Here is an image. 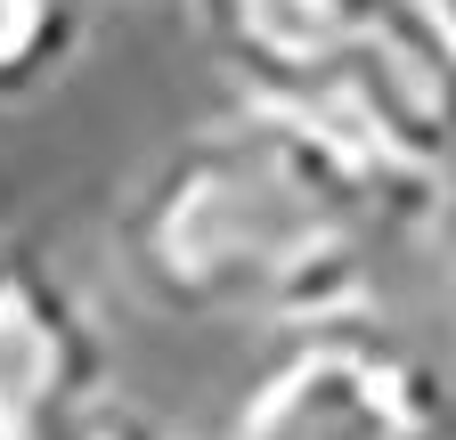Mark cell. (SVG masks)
I'll use <instances>...</instances> for the list:
<instances>
[{
    "mask_svg": "<svg viewBox=\"0 0 456 440\" xmlns=\"http://www.w3.org/2000/svg\"><path fill=\"white\" fill-rule=\"evenodd\" d=\"M448 212L383 180L359 147L228 98L139 163L114 204L123 286L180 326L310 335L383 302V269L424 245Z\"/></svg>",
    "mask_w": 456,
    "mask_h": 440,
    "instance_id": "1",
    "label": "cell"
},
{
    "mask_svg": "<svg viewBox=\"0 0 456 440\" xmlns=\"http://www.w3.org/2000/svg\"><path fill=\"white\" fill-rule=\"evenodd\" d=\"M440 9H448V25H456V0H440Z\"/></svg>",
    "mask_w": 456,
    "mask_h": 440,
    "instance_id": "6",
    "label": "cell"
},
{
    "mask_svg": "<svg viewBox=\"0 0 456 440\" xmlns=\"http://www.w3.org/2000/svg\"><path fill=\"white\" fill-rule=\"evenodd\" d=\"M228 98L285 106L383 180L448 212L456 196V25L440 0H188Z\"/></svg>",
    "mask_w": 456,
    "mask_h": 440,
    "instance_id": "2",
    "label": "cell"
},
{
    "mask_svg": "<svg viewBox=\"0 0 456 440\" xmlns=\"http://www.w3.org/2000/svg\"><path fill=\"white\" fill-rule=\"evenodd\" d=\"M98 0H0V106H33L74 74Z\"/></svg>",
    "mask_w": 456,
    "mask_h": 440,
    "instance_id": "5",
    "label": "cell"
},
{
    "mask_svg": "<svg viewBox=\"0 0 456 440\" xmlns=\"http://www.w3.org/2000/svg\"><path fill=\"white\" fill-rule=\"evenodd\" d=\"M220 440H456V392L416 335L367 310L277 335Z\"/></svg>",
    "mask_w": 456,
    "mask_h": 440,
    "instance_id": "3",
    "label": "cell"
},
{
    "mask_svg": "<svg viewBox=\"0 0 456 440\" xmlns=\"http://www.w3.org/2000/svg\"><path fill=\"white\" fill-rule=\"evenodd\" d=\"M114 392L90 294L41 237H0V440H66Z\"/></svg>",
    "mask_w": 456,
    "mask_h": 440,
    "instance_id": "4",
    "label": "cell"
}]
</instances>
